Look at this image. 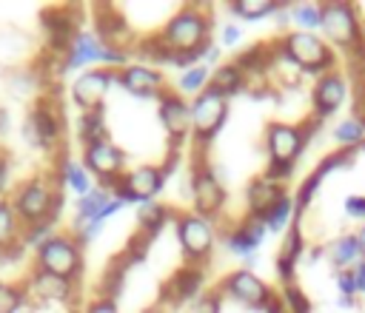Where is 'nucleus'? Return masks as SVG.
<instances>
[{
    "label": "nucleus",
    "mask_w": 365,
    "mask_h": 313,
    "mask_svg": "<svg viewBox=\"0 0 365 313\" xmlns=\"http://www.w3.org/2000/svg\"><path fill=\"white\" fill-rule=\"evenodd\" d=\"M11 208L20 219V225L31 228L40 222H51L60 213V193L46 179H29L17 188Z\"/></svg>",
    "instance_id": "1"
},
{
    "label": "nucleus",
    "mask_w": 365,
    "mask_h": 313,
    "mask_svg": "<svg viewBox=\"0 0 365 313\" xmlns=\"http://www.w3.org/2000/svg\"><path fill=\"white\" fill-rule=\"evenodd\" d=\"M80 242L66 233H54L43 248H37V270L60 276V279H74L80 270Z\"/></svg>",
    "instance_id": "2"
},
{
    "label": "nucleus",
    "mask_w": 365,
    "mask_h": 313,
    "mask_svg": "<svg viewBox=\"0 0 365 313\" xmlns=\"http://www.w3.org/2000/svg\"><path fill=\"white\" fill-rule=\"evenodd\" d=\"M208 37V23L202 17V11L197 6H188L182 9L165 28V34L160 37V43L171 51H188V48H197L202 46V40Z\"/></svg>",
    "instance_id": "3"
},
{
    "label": "nucleus",
    "mask_w": 365,
    "mask_h": 313,
    "mask_svg": "<svg viewBox=\"0 0 365 313\" xmlns=\"http://www.w3.org/2000/svg\"><path fill=\"white\" fill-rule=\"evenodd\" d=\"M83 165H86V171H91V174H97L106 185V191H111L114 185H117V179L123 176V165H125V156H123V151L114 145V142H108V139H100V142H88L86 145V151H83Z\"/></svg>",
    "instance_id": "4"
},
{
    "label": "nucleus",
    "mask_w": 365,
    "mask_h": 313,
    "mask_svg": "<svg viewBox=\"0 0 365 313\" xmlns=\"http://www.w3.org/2000/svg\"><path fill=\"white\" fill-rule=\"evenodd\" d=\"M160 188H163V171H157L151 165H140V168L123 174L111 191L123 202H148V196H154Z\"/></svg>",
    "instance_id": "5"
},
{
    "label": "nucleus",
    "mask_w": 365,
    "mask_h": 313,
    "mask_svg": "<svg viewBox=\"0 0 365 313\" xmlns=\"http://www.w3.org/2000/svg\"><path fill=\"white\" fill-rule=\"evenodd\" d=\"M282 51L297 63V65H305L311 71L317 68H328L331 65V51L325 48V43L308 31H294L282 40Z\"/></svg>",
    "instance_id": "6"
},
{
    "label": "nucleus",
    "mask_w": 365,
    "mask_h": 313,
    "mask_svg": "<svg viewBox=\"0 0 365 313\" xmlns=\"http://www.w3.org/2000/svg\"><path fill=\"white\" fill-rule=\"evenodd\" d=\"M222 120H225V97L217 94L211 85H205V91L191 105V125L197 128V137L208 142V137L222 125Z\"/></svg>",
    "instance_id": "7"
},
{
    "label": "nucleus",
    "mask_w": 365,
    "mask_h": 313,
    "mask_svg": "<svg viewBox=\"0 0 365 313\" xmlns=\"http://www.w3.org/2000/svg\"><path fill=\"white\" fill-rule=\"evenodd\" d=\"M111 83H114V74L106 71V68L83 71V74L74 80V85H71V97H74V102H77L83 111H97Z\"/></svg>",
    "instance_id": "8"
},
{
    "label": "nucleus",
    "mask_w": 365,
    "mask_h": 313,
    "mask_svg": "<svg viewBox=\"0 0 365 313\" xmlns=\"http://www.w3.org/2000/svg\"><path fill=\"white\" fill-rule=\"evenodd\" d=\"M23 134H26L29 142L51 148L57 142V137H60V111H54L51 102H40L29 114V120L23 125Z\"/></svg>",
    "instance_id": "9"
},
{
    "label": "nucleus",
    "mask_w": 365,
    "mask_h": 313,
    "mask_svg": "<svg viewBox=\"0 0 365 313\" xmlns=\"http://www.w3.org/2000/svg\"><path fill=\"white\" fill-rule=\"evenodd\" d=\"M319 26L342 46H351L356 40V17H354V9L348 3H328L322 6V20Z\"/></svg>",
    "instance_id": "10"
},
{
    "label": "nucleus",
    "mask_w": 365,
    "mask_h": 313,
    "mask_svg": "<svg viewBox=\"0 0 365 313\" xmlns=\"http://www.w3.org/2000/svg\"><path fill=\"white\" fill-rule=\"evenodd\" d=\"M103 54H106V43L100 40V34L77 31L74 43L66 51V71H74V68H83L91 63H103Z\"/></svg>",
    "instance_id": "11"
},
{
    "label": "nucleus",
    "mask_w": 365,
    "mask_h": 313,
    "mask_svg": "<svg viewBox=\"0 0 365 313\" xmlns=\"http://www.w3.org/2000/svg\"><path fill=\"white\" fill-rule=\"evenodd\" d=\"M302 142H305V137H302V131L294 128V125L277 122V125L268 128V151H271V156H274L277 162H291V159L299 154Z\"/></svg>",
    "instance_id": "12"
},
{
    "label": "nucleus",
    "mask_w": 365,
    "mask_h": 313,
    "mask_svg": "<svg viewBox=\"0 0 365 313\" xmlns=\"http://www.w3.org/2000/svg\"><path fill=\"white\" fill-rule=\"evenodd\" d=\"M211 236H214L211 222L202 216H185L180 222V242L191 256H202L211 248Z\"/></svg>",
    "instance_id": "13"
},
{
    "label": "nucleus",
    "mask_w": 365,
    "mask_h": 313,
    "mask_svg": "<svg viewBox=\"0 0 365 313\" xmlns=\"http://www.w3.org/2000/svg\"><path fill=\"white\" fill-rule=\"evenodd\" d=\"M225 290L231 293V296H237L240 302H248V304H262L271 293H268V287L251 273V270H237V273H231V279L225 282Z\"/></svg>",
    "instance_id": "14"
},
{
    "label": "nucleus",
    "mask_w": 365,
    "mask_h": 313,
    "mask_svg": "<svg viewBox=\"0 0 365 313\" xmlns=\"http://www.w3.org/2000/svg\"><path fill=\"white\" fill-rule=\"evenodd\" d=\"M131 94H140V97H154V91L163 88V74L145 68V65H128L120 71L117 77Z\"/></svg>",
    "instance_id": "15"
},
{
    "label": "nucleus",
    "mask_w": 365,
    "mask_h": 313,
    "mask_svg": "<svg viewBox=\"0 0 365 313\" xmlns=\"http://www.w3.org/2000/svg\"><path fill=\"white\" fill-rule=\"evenodd\" d=\"M160 120H163V125L168 128L171 137H182V134L188 131V125H191V108H188L180 97H174V94H163V102H160Z\"/></svg>",
    "instance_id": "16"
},
{
    "label": "nucleus",
    "mask_w": 365,
    "mask_h": 313,
    "mask_svg": "<svg viewBox=\"0 0 365 313\" xmlns=\"http://www.w3.org/2000/svg\"><path fill=\"white\" fill-rule=\"evenodd\" d=\"M194 199H197V208L205 213H214L222 205V185L214 179L208 168H197L194 174Z\"/></svg>",
    "instance_id": "17"
},
{
    "label": "nucleus",
    "mask_w": 365,
    "mask_h": 313,
    "mask_svg": "<svg viewBox=\"0 0 365 313\" xmlns=\"http://www.w3.org/2000/svg\"><path fill=\"white\" fill-rule=\"evenodd\" d=\"M29 290H31L37 299L66 302V299L71 296V279H60V276H51V273L37 270V273L29 279Z\"/></svg>",
    "instance_id": "18"
},
{
    "label": "nucleus",
    "mask_w": 365,
    "mask_h": 313,
    "mask_svg": "<svg viewBox=\"0 0 365 313\" xmlns=\"http://www.w3.org/2000/svg\"><path fill=\"white\" fill-rule=\"evenodd\" d=\"M342 100H345V83H342V77L328 74V77H322V80L317 83L314 102H317V111H319V114H331Z\"/></svg>",
    "instance_id": "19"
},
{
    "label": "nucleus",
    "mask_w": 365,
    "mask_h": 313,
    "mask_svg": "<svg viewBox=\"0 0 365 313\" xmlns=\"http://www.w3.org/2000/svg\"><path fill=\"white\" fill-rule=\"evenodd\" d=\"M282 196V188H279V182H271V179H257L251 188H248V205H251V211H254V216H262L277 199Z\"/></svg>",
    "instance_id": "20"
},
{
    "label": "nucleus",
    "mask_w": 365,
    "mask_h": 313,
    "mask_svg": "<svg viewBox=\"0 0 365 313\" xmlns=\"http://www.w3.org/2000/svg\"><path fill=\"white\" fill-rule=\"evenodd\" d=\"M111 199V191H106V188H91L88 193H83L80 199H77V228L80 225H88V222H94L97 216H100V211L106 208V202Z\"/></svg>",
    "instance_id": "21"
},
{
    "label": "nucleus",
    "mask_w": 365,
    "mask_h": 313,
    "mask_svg": "<svg viewBox=\"0 0 365 313\" xmlns=\"http://www.w3.org/2000/svg\"><path fill=\"white\" fill-rule=\"evenodd\" d=\"M23 239V225L11 208V202H3L0 199V253L14 248L17 242Z\"/></svg>",
    "instance_id": "22"
},
{
    "label": "nucleus",
    "mask_w": 365,
    "mask_h": 313,
    "mask_svg": "<svg viewBox=\"0 0 365 313\" xmlns=\"http://www.w3.org/2000/svg\"><path fill=\"white\" fill-rule=\"evenodd\" d=\"M197 287H200V270H182V273H177V276L165 285L163 296H168V302H177V299L194 296Z\"/></svg>",
    "instance_id": "23"
},
{
    "label": "nucleus",
    "mask_w": 365,
    "mask_h": 313,
    "mask_svg": "<svg viewBox=\"0 0 365 313\" xmlns=\"http://www.w3.org/2000/svg\"><path fill=\"white\" fill-rule=\"evenodd\" d=\"M208 85L217 91V94H234V91H240V85H242V71L231 63V65H220L214 74H211V80H208Z\"/></svg>",
    "instance_id": "24"
},
{
    "label": "nucleus",
    "mask_w": 365,
    "mask_h": 313,
    "mask_svg": "<svg viewBox=\"0 0 365 313\" xmlns=\"http://www.w3.org/2000/svg\"><path fill=\"white\" fill-rule=\"evenodd\" d=\"M299 248H302V236H299V230L294 228V230H288V236H285V242H282V248H279V256H277V267H279V273H282L285 279H291V273H294V262H297Z\"/></svg>",
    "instance_id": "25"
},
{
    "label": "nucleus",
    "mask_w": 365,
    "mask_h": 313,
    "mask_svg": "<svg viewBox=\"0 0 365 313\" xmlns=\"http://www.w3.org/2000/svg\"><path fill=\"white\" fill-rule=\"evenodd\" d=\"M80 137L86 139V145L106 139V117H103L100 108H97V111H86V114L80 117Z\"/></svg>",
    "instance_id": "26"
},
{
    "label": "nucleus",
    "mask_w": 365,
    "mask_h": 313,
    "mask_svg": "<svg viewBox=\"0 0 365 313\" xmlns=\"http://www.w3.org/2000/svg\"><path fill=\"white\" fill-rule=\"evenodd\" d=\"M63 179H66V185H68L71 191H77L80 196L91 191V176H88L86 165H80V162H74V159H66V162H63Z\"/></svg>",
    "instance_id": "27"
},
{
    "label": "nucleus",
    "mask_w": 365,
    "mask_h": 313,
    "mask_svg": "<svg viewBox=\"0 0 365 313\" xmlns=\"http://www.w3.org/2000/svg\"><path fill=\"white\" fill-rule=\"evenodd\" d=\"M137 222H140V228L151 236V233H157L160 225L165 222V208L157 205V202H143V205L137 208Z\"/></svg>",
    "instance_id": "28"
},
{
    "label": "nucleus",
    "mask_w": 365,
    "mask_h": 313,
    "mask_svg": "<svg viewBox=\"0 0 365 313\" xmlns=\"http://www.w3.org/2000/svg\"><path fill=\"white\" fill-rule=\"evenodd\" d=\"M288 216H291V199L282 193V196H279V199H277V202H274V205H271L259 219L265 222V228H268V230H279V228L288 222Z\"/></svg>",
    "instance_id": "29"
},
{
    "label": "nucleus",
    "mask_w": 365,
    "mask_h": 313,
    "mask_svg": "<svg viewBox=\"0 0 365 313\" xmlns=\"http://www.w3.org/2000/svg\"><path fill=\"white\" fill-rule=\"evenodd\" d=\"M334 137H336L342 145H348V148L359 145V142L365 139V120H345V122H339L336 131H334Z\"/></svg>",
    "instance_id": "30"
},
{
    "label": "nucleus",
    "mask_w": 365,
    "mask_h": 313,
    "mask_svg": "<svg viewBox=\"0 0 365 313\" xmlns=\"http://www.w3.org/2000/svg\"><path fill=\"white\" fill-rule=\"evenodd\" d=\"M359 253H362V248H359L356 236H342V239H336V245H334V262L342 265V267L351 265V262H356Z\"/></svg>",
    "instance_id": "31"
},
{
    "label": "nucleus",
    "mask_w": 365,
    "mask_h": 313,
    "mask_svg": "<svg viewBox=\"0 0 365 313\" xmlns=\"http://www.w3.org/2000/svg\"><path fill=\"white\" fill-rule=\"evenodd\" d=\"M208 68L205 65H194V68H188V71H182L180 74V80H177V85H180V91H200V88H205L208 85Z\"/></svg>",
    "instance_id": "32"
},
{
    "label": "nucleus",
    "mask_w": 365,
    "mask_h": 313,
    "mask_svg": "<svg viewBox=\"0 0 365 313\" xmlns=\"http://www.w3.org/2000/svg\"><path fill=\"white\" fill-rule=\"evenodd\" d=\"M277 6L279 3H271V0H237V3H231V9L242 17H262V14L274 11Z\"/></svg>",
    "instance_id": "33"
},
{
    "label": "nucleus",
    "mask_w": 365,
    "mask_h": 313,
    "mask_svg": "<svg viewBox=\"0 0 365 313\" xmlns=\"http://www.w3.org/2000/svg\"><path fill=\"white\" fill-rule=\"evenodd\" d=\"M291 20H294L297 26L314 28V26H319V20H322V9H319V6H311V3H302V6H297V9L291 11Z\"/></svg>",
    "instance_id": "34"
},
{
    "label": "nucleus",
    "mask_w": 365,
    "mask_h": 313,
    "mask_svg": "<svg viewBox=\"0 0 365 313\" xmlns=\"http://www.w3.org/2000/svg\"><path fill=\"white\" fill-rule=\"evenodd\" d=\"M23 290L14 287V285H6L0 282V313H14L20 304H23Z\"/></svg>",
    "instance_id": "35"
},
{
    "label": "nucleus",
    "mask_w": 365,
    "mask_h": 313,
    "mask_svg": "<svg viewBox=\"0 0 365 313\" xmlns=\"http://www.w3.org/2000/svg\"><path fill=\"white\" fill-rule=\"evenodd\" d=\"M265 60H268V54H265L262 48H251V51H242L234 65H237L240 71H262V68H265Z\"/></svg>",
    "instance_id": "36"
},
{
    "label": "nucleus",
    "mask_w": 365,
    "mask_h": 313,
    "mask_svg": "<svg viewBox=\"0 0 365 313\" xmlns=\"http://www.w3.org/2000/svg\"><path fill=\"white\" fill-rule=\"evenodd\" d=\"M51 222H40V225H31L23 230V242L26 245H34V248H43L48 239H51Z\"/></svg>",
    "instance_id": "37"
},
{
    "label": "nucleus",
    "mask_w": 365,
    "mask_h": 313,
    "mask_svg": "<svg viewBox=\"0 0 365 313\" xmlns=\"http://www.w3.org/2000/svg\"><path fill=\"white\" fill-rule=\"evenodd\" d=\"M285 302H288V307H291V313H311V304H308V299L294 287V285H285Z\"/></svg>",
    "instance_id": "38"
},
{
    "label": "nucleus",
    "mask_w": 365,
    "mask_h": 313,
    "mask_svg": "<svg viewBox=\"0 0 365 313\" xmlns=\"http://www.w3.org/2000/svg\"><path fill=\"white\" fill-rule=\"evenodd\" d=\"M191 313H220V299L217 296H205L191 307Z\"/></svg>",
    "instance_id": "39"
},
{
    "label": "nucleus",
    "mask_w": 365,
    "mask_h": 313,
    "mask_svg": "<svg viewBox=\"0 0 365 313\" xmlns=\"http://www.w3.org/2000/svg\"><path fill=\"white\" fill-rule=\"evenodd\" d=\"M336 285H339V290H342V299H351V296L356 293V282H354V273H339Z\"/></svg>",
    "instance_id": "40"
},
{
    "label": "nucleus",
    "mask_w": 365,
    "mask_h": 313,
    "mask_svg": "<svg viewBox=\"0 0 365 313\" xmlns=\"http://www.w3.org/2000/svg\"><path fill=\"white\" fill-rule=\"evenodd\" d=\"M345 208H348V213L351 216H365V196H348L345 199Z\"/></svg>",
    "instance_id": "41"
},
{
    "label": "nucleus",
    "mask_w": 365,
    "mask_h": 313,
    "mask_svg": "<svg viewBox=\"0 0 365 313\" xmlns=\"http://www.w3.org/2000/svg\"><path fill=\"white\" fill-rule=\"evenodd\" d=\"M86 313H117V307H114V302L111 299H97V302H91L88 304V310Z\"/></svg>",
    "instance_id": "42"
},
{
    "label": "nucleus",
    "mask_w": 365,
    "mask_h": 313,
    "mask_svg": "<svg viewBox=\"0 0 365 313\" xmlns=\"http://www.w3.org/2000/svg\"><path fill=\"white\" fill-rule=\"evenodd\" d=\"M237 40H240V28H237V26H225V28H222V46L231 48Z\"/></svg>",
    "instance_id": "43"
},
{
    "label": "nucleus",
    "mask_w": 365,
    "mask_h": 313,
    "mask_svg": "<svg viewBox=\"0 0 365 313\" xmlns=\"http://www.w3.org/2000/svg\"><path fill=\"white\" fill-rule=\"evenodd\" d=\"M265 313H282V304H279V299H274V296H268L262 304H259Z\"/></svg>",
    "instance_id": "44"
},
{
    "label": "nucleus",
    "mask_w": 365,
    "mask_h": 313,
    "mask_svg": "<svg viewBox=\"0 0 365 313\" xmlns=\"http://www.w3.org/2000/svg\"><path fill=\"white\" fill-rule=\"evenodd\" d=\"M354 282H356V290H365V262H356V270H354Z\"/></svg>",
    "instance_id": "45"
},
{
    "label": "nucleus",
    "mask_w": 365,
    "mask_h": 313,
    "mask_svg": "<svg viewBox=\"0 0 365 313\" xmlns=\"http://www.w3.org/2000/svg\"><path fill=\"white\" fill-rule=\"evenodd\" d=\"M6 182H9V162H6V156L0 154V193H3Z\"/></svg>",
    "instance_id": "46"
},
{
    "label": "nucleus",
    "mask_w": 365,
    "mask_h": 313,
    "mask_svg": "<svg viewBox=\"0 0 365 313\" xmlns=\"http://www.w3.org/2000/svg\"><path fill=\"white\" fill-rule=\"evenodd\" d=\"M356 242H359V248H362V253H365V225L359 228V233H356Z\"/></svg>",
    "instance_id": "47"
},
{
    "label": "nucleus",
    "mask_w": 365,
    "mask_h": 313,
    "mask_svg": "<svg viewBox=\"0 0 365 313\" xmlns=\"http://www.w3.org/2000/svg\"><path fill=\"white\" fill-rule=\"evenodd\" d=\"M145 313H160V310H145Z\"/></svg>",
    "instance_id": "48"
}]
</instances>
